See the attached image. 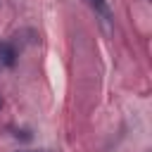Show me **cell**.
Instances as JSON below:
<instances>
[{"label":"cell","instance_id":"cell-1","mask_svg":"<svg viewBox=\"0 0 152 152\" xmlns=\"http://www.w3.org/2000/svg\"><path fill=\"white\" fill-rule=\"evenodd\" d=\"M17 62V50L10 43H0V64L2 66H14Z\"/></svg>","mask_w":152,"mask_h":152},{"label":"cell","instance_id":"cell-2","mask_svg":"<svg viewBox=\"0 0 152 152\" xmlns=\"http://www.w3.org/2000/svg\"><path fill=\"white\" fill-rule=\"evenodd\" d=\"M88 5L95 10V14H100L104 21L112 19V10H109V2L107 0H88Z\"/></svg>","mask_w":152,"mask_h":152},{"label":"cell","instance_id":"cell-3","mask_svg":"<svg viewBox=\"0 0 152 152\" xmlns=\"http://www.w3.org/2000/svg\"><path fill=\"white\" fill-rule=\"evenodd\" d=\"M0 104H2V100H0Z\"/></svg>","mask_w":152,"mask_h":152}]
</instances>
